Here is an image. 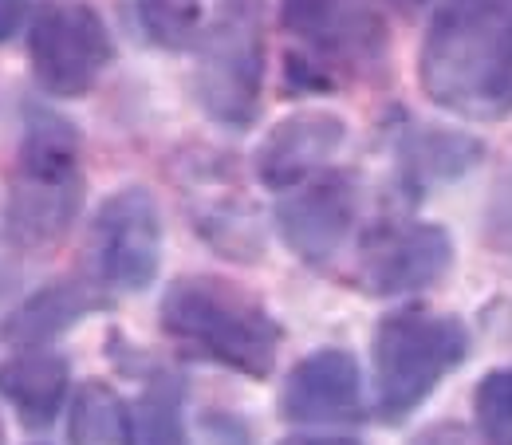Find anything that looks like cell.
Wrapping results in <instances>:
<instances>
[{
    "mask_svg": "<svg viewBox=\"0 0 512 445\" xmlns=\"http://www.w3.org/2000/svg\"><path fill=\"white\" fill-rule=\"evenodd\" d=\"M158 319L166 339L201 363L256 382L268 379L276 367L280 323L253 292L225 276H178L158 304Z\"/></svg>",
    "mask_w": 512,
    "mask_h": 445,
    "instance_id": "2",
    "label": "cell"
},
{
    "mask_svg": "<svg viewBox=\"0 0 512 445\" xmlns=\"http://www.w3.org/2000/svg\"><path fill=\"white\" fill-rule=\"evenodd\" d=\"M193 48L197 107L217 127H253L264 87V0H217Z\"/></svg>",
    "mask_w": 512,
    "mask_h": 445,
    "instance_id": "6",
    "label": "cell"
},
{
    "mask_svg": "<svg viewBox=\"0 0 512 445\" xmlns=\"http://www.w3.org/2000/svg\"><path fill=\"white\" fill-rule=\"evenodd\" d=\"M386 4H394V8H406V12H414V8H422V4H430V0H386Z\"/></svg>",
    "mask_w": 512,
    "mask_h": 445,
    "instance_id": "24",
    "label": "cell"
},
{
    "mask_svg": "<svg viewBox=\"0 0 512 445\" xmlns=\"http://www.w3.org/2000/svg\"><path fill=\"white\" fill-rule=\"evenodd\" d=\"M363 414V371L351 351L320 347L300 359L280 386V418L300 426L355 422Z\"/></svg>",
    "mask_w": 512,
    "mask_h": 445,
    "instance_id": "12",
    "label": "cell"
},
{
    "mask_svg": "<svg viewBox=\"0 0 512 445\" xmlns=\"http://www.w3.org/2000/svg\"><path fill=\"white\" fill-rule=\"evenodd\" d=\"M280 28L292 40L288 87L296 91L383 75L390 32L371 0H280Z\"/></svg>",
    "mask_w": 512,
    "mask_h": 445,
    "instance_id": "4",
    "label": "cell"
},
{
    "mask_svg": "<svg viewBox=\"0 0 512 445\" xmlns=\"http://www.w3.org/2000/svg\"><path fill=\"white\" fill-rule=\"evenodd\" d=\"M469 355V331L457 316H434L402 308L375 327L371 371H375V410L383 422H406L446 375Z\"/></svg>",
    "mask_w": 512,
    "mask_h": 445,
    "instance_id": "5",
    "label": "cell"
},
{
    "mask_svg": "<svg viewBox=\"0 0 512 445\" xmlns=\"http://www.w3.org/2000/svg\"><path fill=\"white\" fill-rule=\"evenodd\" d=\"M134 445H193L186 430V390L170 375H154L134 406Z\"/></svg>",
    "mask_w": 512,
    "mask_h": 445,
    "instance_id": "17",
    "label": "cell"
},
{
    "mask_svg": "<svg viewBox=\"0 0 512 445\" xmlns=\"http://www.w3.org/2000/svg\"><path fill=\"white\" fill-rule=\"evenodd\" d=\"M67 438L71 445H134V414L111 382L87 379L75 390Z\"/></svg>",
    "mask_w": 512,
    "mask_h": 445,
    "instance_id": "16",
    "label": "cell"
},
{
    "mask_svg": "<svg viewBox=\"0 0 512 445\" xmlns=\"http://www.w3.org/2000/svg\"><path fill=\"white\" fill-rule=\"evenodd\" d=\"M485 237L493 249H501L505 256H512V170H505V178L497 182V190L489 197L485 209Z\"/></svg>",
    "mask_w": 512,
    "mask_h": 445,
    "instance_id": "20",
    "label": "cell"
},
{
    "mask_svg": "<svg viewBox=\"0 0 512 445\" xmlns=\"http://www.w3.org/2000/svg\"><path fill=\"white\" fill-rule=\"evenodd\" d=\"M410 445H473V442H469V434H461L457 426H434V430L418 434Z\"/></svg>",
    "mask_w": 512,
    "mask_h": 445,
    "instance_id": "22",
    "label": "cell"
},
{
    "mask_svg": "<svg viewBox=\"0 0 512 445\" xmlns=\"http://www.w3.org/2000/svg\"><path fill=\"white\" fill-rule=\"evenodd\" d=\"M111 308V292L87 272V276H60L44 288H36L28 300H20L0 319V339L12 347H48L75 323L95 312Z\"/></svg>",
    "mask_w": 512,
    "mask_h": 445,
    "instance_id": "13",
    "label": "cell"
},
{
    "mask_svg": "<svg viewBox=\"0 0 512 445\" xmlns=\"http://www.w3.org/2000/svg\"><path fill=\"white\" fill-rule=\"evenodd\" d=\"M115 60L107 20L87 0L48 4L28 28V64L56 99H83Z\"/></svg>",
    "mask_w": 512,
    "mask_h": 445,
    "instance_id": "7",
    "label": "cell"
},
{
    "mask_svg": "<svg viewBox=\"0 0 512 445\" xmlns=\"http://www.w3.org/2000/svg\"><path fill=\"white\" fill-rule=\"evenodd\" d=\"M453 264V241L434 221H383L359 249V284L371 296L434 288Z\"/></svg>",
    "mask_w": 512,
    "mask_h": 445,
    "instance_id": "9",
    "label": "cell"
},
{
    "mask_svg": "<svg viewBox=\"0 0 512 445\" xmlns=\"http://www.w3.org/2000/svg\"><path fill=\"white\" fill-rule=\"evenodd\" d=\"M71 371L67 359L48 347H20L0 363V398L16 410L20 426L48 430L64 410Z\"/></svg>",
    "mask_w": 512,
    "mask_h": 445,
    "instance_id": "14",
    "label": "cell"
},
{
    "mask_svg": "<svg viewBox=\"0 0 512 445\" xmlns=\"http://www.w3.org/2000/svg\"><path fill=\"white\" fill-rule=\"evenodd\" d=\"M359 221V186L351 174H320L276 201V233L304 264L323 268L347 245Z\"/></svg>",
    "mask_w": 512,
    "mask_h": 445,
    "instance_id": "10",
    "label": "cell"
},
{
    "mask_svg": "<svg viewBox=\"0 0 512 445\" xmlns=\"http://www.w3.org/2000/svg\"><path fill=\"white\" fill-rule=\"evenodd\" d=\"M347 142V123L335 111H296L280 119L260 138L253 154L256 182L264 190L288 193L312 178H320L323 166L339 154Z\"/></svg>",
    "mask_w": 512,
    "mask_h": 445,
    "instance_id": "11",
    "label": "cell"
},
{
    "mask_svg": "<svg viewBox=\"0 0 512 445\" xmlns=\"http://www.w3.org/2000/svg\"><path fill=\"white\" fill-rule=\"evenodd\" d=\"M134 12L158 48H193L201 36V0H134Z\"/></svg>",
    "mask_w": 512,
    "mask_h": 445,
    "instance_id": "18",
    "label": "cell"
},
{
    "mask_svg": "<svg viewBox=\"0 0 512 445\" xmlns=\"http://www.w3.org/2000/svg\"><path fill=\"white\" fill-rule=\"evenodd\" d=\"M284 445H359V442H351V438H292V442Z\"/></svg>",
    "mask_w": 512,
    "mask_h": 445,
    "instance_id": "23",
    "label": "cell"
},
{
    "mask_svg": "<svg viewBox=\"0 0 512 445\" xmlns=\"http://www.w3.org/2000/svg\"><path fill=\"white\" fill-rule=\"evenodd\" d=\"M44 0H0V44H8Z\"/></svg>",
    "mask_w": 512,
    "mask_h": 445,
    "instance_id": "21",
    "label": "cell"
},
{
    "mask_svg": "<svg viewBox=\"0 0 512 445\" xmlns=\"http://www.w3.org/2000/svg\"><path fill=\"white\" fill-rule=\"evenodd\" d=\"M473 414L485 445H512V367L489 371L477 394H473Z\"/></svg>",
    "mask_w": 512,
    "mask_h": 445,
    "instance_id": "19",
    "label": "cell"
},
{
    "mask_svg": "<svg viewBox=\"0 0 512 445\" xmlns=\"http://www.w3.org/2000/svg\"><path fill=\"white\" fill-rule=\"evenodd\" d=\"M91 276L107 292H142L162 268V213L142 186L111 193L91 221Z\"/></svg>",
    "mask_w": 512,
    "mask_h": 445,
    "instance_id": "8",
    "label": "cell"
},
{
    "mask_svg": "<svg viewBox=\"0 0 512 445\" xmlns=\"http://www.w3.org/2000/svg\"><path fill=\"white\" fill-rule=\"evenodd\" d=\"M481 158V142L469 134H453L442 127H422L402 138L398 146V182L414 197L434 190L465 170H473Z\"/></svg>",
    "mask_w": 512,
    "mask_h": 445,
    "instance_id": "15",
    "label": "cell"
},
{
    "mask_svg": "<svg viewBox=\"0 0 512 445\" xmlns=\"http://www.w3.org/2000/svg\"><path fill=\"white\" fill-rule=\"evenodd\" d=\"M83 205V146L79 130L44 103L24 107V134L8 174L4 233L24 253L60 245Z\"/></svg>",
    "mask_w": 512,
    "mask_h": 445,
    "instance_id": "3",
    "label": "cell"
},
{
    "mask_svg": "<svg viewBox=\"0 0 512 445\" xmlns=\"http://www.w3.org/2000/svg\"><path fill=\"white\" fill-rule=\"evenodd\" d=\"M418 83L434 107L473 123L512 115V0H446L422 40Z\"/></svg>",
    "mask_w": 512,
    "mask_h": 445,
    "instance_id": "1",
    "label": "cell"
},
{
    "mask_svg": "<svg viewBox=\"0 0 512 445\" xmlns=\"http://www.w3.org/2000/svg\"><path fill=\"white\" fill-rule=\"evenodd\" d=\"M0 445H4V426H0Z\"/></svg>",
    "mask_w": 512,
    "mask_h": 445,
    "instance_id": "25",
    "label": "cell"
}]
</instances>
